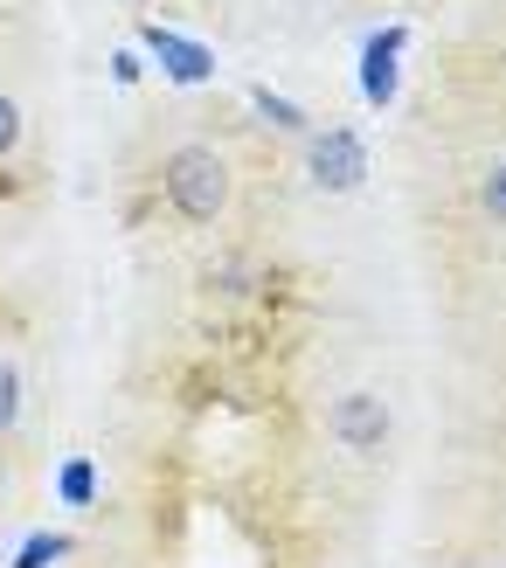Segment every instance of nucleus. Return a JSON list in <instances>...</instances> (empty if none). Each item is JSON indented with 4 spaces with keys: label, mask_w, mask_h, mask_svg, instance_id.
<instances>
[{
    "label": "nucleus",
    "mask_w": 506,
    "mask_h": 568,
    "mask_svg": "<svg viewBox=\"0 0 506 568\" xmlns=\"http://www.w3.org/2000/svg\"><path fill=\"white\" fill-rule=\"evenodd\" d=\"M166 209L188 215V222H215L222 209H230V160L209 153V146H181L174 160H166Z\"/></svg>",
    "instance_id": "f257e3e1"
},
{
    "label": "nucleus",
    "mask_w": 506,
    "mask_h": 568,
    "mask_svg": "<svg viewBox=\"0 0 506 568\" xmlns=\"http://www.w3.org/2000/svg\"><path fill=\"white\" fill-rule=\"evenodd\" d=\"M305 174H313V187H326V194H354L361 181H368V146H361V132L354 125L313 132V146H305Z\"/></svg>",
    "instance_id": "f03ea898"
},
{
    "label": "nucleus",
    "mask_w": 506,
    "mask_h": 568,
    "mask_svg": "<svg viewBox=\"0 0 506 568\" xmlns=\"http://www.w3.org/2000/svg\"><path fill=\"white\" fill-rule=\"evenodd\" d=\"M326 423H333V437H341L347 450H382L388 444V403H382V395H368V388L341 395V403L326 409Z\"/></svg>",
    "instance_id": "7ed1b4c3"
},
{
    "label": "nucleus",
    "mask_w": 506,
    "mask_h": 568,
    "mask_svg": "<svg viewBox=\"0 0 506 568\" xmlns=\"http://www.w3.org/2000/svg\"><path fill=\"white\" fill-rule=\"evenodd\" d=\"M403 49H409V28H403V21H396V28H375L368 49H361V91H368V104H375V111L396 104V70H403Z\"/></svg>",
    "instance_id": "20e7f679"
},
{
    "label": "nucleus",
    "mask_w": 506,
    "mask_h": 568,
    "mask_svg": "<svg viewBox=\"0 0 506 568\" xmlns=\"http://www.w3.org/2000/svg\"><path fill=\"white\" fill-rule=\"evenodd\" d=\"M153 49V63L174 77V83H209L215 77V55L202 49V42H188V36H166V28H146V36H139Z\"/></svg>",
    "instance_id": "39448f33"
},
{
    "label": "nucleus",
    "mask_w": 506,
    "mask_h": 568,
    "mask_svg": "<svg viewBox=\"0 0 506 568\" xmlns=\"http://www.w3.org/2000/svg\"><path fill=\"white\" fill-rule=\"evenodd\" d=\"M55 493H63V506H91V499H98L91 458H63V471H55Z\"/></svg>",
    "instance_id": "423d86ee"
},
{
    "label": "nucleus",
    "mask_w": 506,
    "mask_h": 568,
    "mask_svg": "<svg viewBox=\"0 0 506 568\" xmlns=\"http://www.w3.org/2000/svg\"><path fill=\"white\" fill-rule=\"evenodd\" d=\"M63 555H70V541H63V534H28V541H21V555H14V568H55Z\"/></svg>",
    "instance_id": "0eeeda50"
},
{
    "label": "nucleus",
    "mask_w": 506,
    "mask_h": 568,
    "mask_svg": "<svg viewBox=\"0 0 506 568\" xmlns=\"http://www.w3.org/2000/svg\"><path fill=\"white\" fill-rule=\"evenodd\" d=\"M250 104H257V111H264V119H271L277 132H305V111H298L292 98H277V91H264V83H257V91H250Z\"/></svg>",
    "instance_id": "6e6552de"
},
{
    "label": "nucleus",
    "mask_w": 506,
    "mask_h": 568,
    "mask_svg": "<svg viewBox=\"0 0 506 568\" xmlns=\"http://www.w3.org/2000/svg\"><path fill=\"white\" fill-rule=\"evenodd\" d=\"M14 416H21V367L0 354V430H14Z\"/></svg>",
    "instance_id": "1a4fd4ad"
},
{
    "label": "nucleus",
    "mask_w": 506,
    "mask_h": 568,
    "mask_svg": "<svg viewBox=\"0 0 506 568\" xmlns=\"http://www.w3.org/2000/svg\"><path fill=\"white\" fill-rule=\"evenodd\" d=\"M479 202H486V215H493V222H506V160L479 181Z\"/></svg>",
    "instance_id": "9d476101"
},
{
    "label": "nucleus",
    "mask_w": 506,
    "mask_h": 568,
    "mask_svg": "<svg viewBox=\"0 0 506 568\" xmlns=\"http://www.w3.org/2000/svg\"><path fill=\"white\" fill-rule=\"evenodd\" d=\"M21 146V104L0 91V153H14Z\"/></svg>",
    "instance_id": "9b49d317"
},
{
    "label": "nucleus",
    "mask_w": 506,
    "mask_h": 568,
    "mask_svg": "<svg viewBox=\"0 0 506 568\" xmlns=\"http://www.w3.org/2000/svg\"><path fill=\"white\" fill-rule=\"evenodd\" d=\"M111 77L132 83V77H139V55H132V49H119V55H111Z\"/></svg>",
    "instance_id": "f8f14e48"
}]
</instances>
